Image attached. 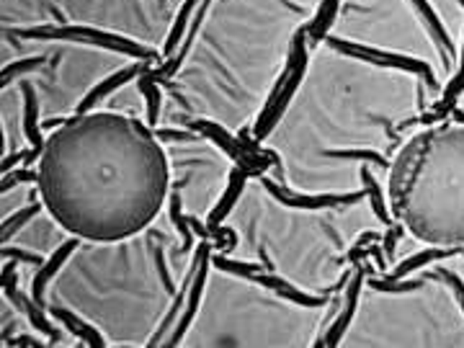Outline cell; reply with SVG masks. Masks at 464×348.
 Masks as SVG:
<instances>
[{
	"label": "cell",
	"instance_id": "cell-1",
	"mask_svg": "<svg viewBox=\"0 0 464 348\" xmlns=\"http://www.w3.org/2000/svg\"><path fill=\"white\" fill-rule=\"evenodd\" d=\"M37 193L78 240L119 242L148 227L168 199V157L150 124L114 111L72 114L47 135Z\"/></svg>",
	"mask_w": 464,
	"mask_h": 348
},
{
	"label": "cell",
	"instance_id": "cell-2",
	"mask_svg": "<svg viewBox=\"0 0 464 348\" xmlns=\"http://www.w3.org/2000/svg\"><path fill=\"white\" fill-rule=\"evenodd\" d=\"M392 212L418 240L464 245V124L415 135L390 171Z\"/></svg>",
	"mask_w": 464,
	"mask_h": 348
},
{
	"label": "cell",
	"instance_id": "cell-3",
	"mask_svg": "<svg viewBox=\"0 0 464 348\" xmlns=\"http://www.w3.org/2000/svg\"><path fill=\"white\" fill-rule=\"evenodd\" d=\"M23 37H34V39H85L90 44H101V47H109V49H117V52H127L132 57H139V59H152L155 57V52H150V49L139 47L134 41H129V39H121V37H111V34H103V31H96V29H34V31H23Z\"/></svg>",
	"mask_w": 464,
	"mask_h": 348
},
{
	"label": "cell",
	"instance_id": "cell-4",
	"mask_svg": "<svg viewBox=\"0 0 464 348\" xmlns=\"http://www.w3.org/2000/svg\"><path fill=\"white\" fill-rule=\"evenodd\" d=\"M327 41H330V47L338 49V52L356 55V57L369 59V62H376V65H392V68L413 70V72H421V75H425V83H428L431 88L438 86V83L434 80V75H431L428 65H425V62H421V59L400 57V55H390V52H374V49H366V47H356V44H348V41H343V39H327Z\"/></svg>",
	"mask_w": 464,
	"mask_h": 348
},
{
	"label": "cell",
	"instance_id": "cell-5",
	"mask_svg": "<svg viewBox=\"0 0 464 348\" xmlns=\"http://www.w3.org/2000/svg\"><path fill=\"white\" fill-rule=\"evenodd\" d=\"M364 273H366V266H361V261L354 263V279L348 284V294H346V307H343V315L330 325L327 330V336L323 340H317V346H338V340L341 336L346 333L348 322L354 320V312H356V302H359V291H361V281H364Z\"/></svg>",
	"mask_w": 464,
	"mask_h": 348
},
{
	"label": "cell",
	"instance_id": "cell-6",
	"mask_svg": "<svg viewBox=\"0 0 464 348\" xmlns=\"http://www.w3.org/2000/svg\"><path fill=\"white\" fill-rule=\"evenodd\" d=\"M268 191L276 196L284 206H294V209H325V206H351V204L361 202L364 191L359 193H348V196H289V193L279 191L274 184H268Z\"/></svg>",
	"mask_w": 464,
	"mask_h": 348
},
{
	"label": "cell",
	"instance_id": "cell-7",
	"mask_svg": "<svg viewBox=\"0 0 464 348\" xmlns=\"http://www.w3.org/2000/svg\"><path fill=\"white\" fill-rule=\"evenodd\" d=\"M75 245H78V238H75V240L62 242V245H59V251L52 255L50 261H44V266H39L37 276H34V281H31V300L37 302L39 307H44V287H47V281L57 273V269L65 263V258L75 251Z\"/></svg>",
	"mask_w": 464,
	"mask_h": 348
},
{
	"label": "cell",
	"instance_id": "cell-8",
	"mask_svg": "<svg viewBox=\"0 0 464 348\" xmlns=\"http://www.w3.org/2000/svg\"><path fill=\"white\" fill-rule=\"evenodd\" d=\"M248 276H253L258 284H263V287H268V289H274L279 297H287V300H292V302H299L302 307H323V304H325V297H307L305 291L289 287L287 281L274 276V273H256V271H253V273H248Z\"/></svg>",
	"mask_w": 464,
	"mask_h": 348
},
{
	"label": "cell",
	"instance_id": "cell-9",
	"mask_svg": "<svg viewBox=\"0 0 464 348\" xmlns=\"http://www.w3.org/2000/svg\"><path fill=\"white\" fill-rule=\"evenodd\" d=\"M449 255H464V248H431V251H423V253H418V255H413L410 261L405 263H400L392 273H387L385 279L390 281H400L403 276H407L410 271L415 269H423V266H428V263H434L438 261V258H449Z\"/></svg>",
	"mask_w": 464,
	"mask_h": 348
},
{
	"label": "cell",
	"instance_id": "cell-10",
	"mask_svg": "<svg viewBox=\"0 0 464 348\" xmlns=\"http://www.w3.org/2000/svg\"><path fill=\"white\" fill-rule=\"evenodd\" d=\"M50 312L57 320H62V322L70 328V333H72V336H78L85 346H106V340L99 336V330L93 328V325H88V322H83L80 318H75L72 312H68V309H62V307H52Z\"/></svg>",
	"mask_w": 464,
	"mask_h": 348
},
{
	"label": "cell",
	"instance_id": "cell-11",
	"mask_svg": "<svg viewBox=\"0 0 464 348\" xmlns=\"http://www.w3.org/2000/svg\"><path fill=\"white\" fill-rule=\"evenodd\" d=\"M137 75V68H127V70H119L117 75H111V77H106L101 86H96L93 90H90L88 96L83 98V104L78 106V111L75 114H83V111H90V108L96 106L99 104L101 98H106L111 93V90H117L121 83H127V80H132V77Z\"/></svg>",
	"mask_w": 464,
	"mask_h": 348
},
{
	"label": "cell",
	"instance_id": "cell-12",
	"mask_svg": "<svg viewBox=\"0 0 464 348\" xmlns=\"http://www.w3.org/2000/svg\"><path fill=\"white\" fill-rule=\"evenodd\" d=\"M338 3H341V0H325V3L320 6L315 21H312L310 29H307L310 31V41H312V44H317L320 39H325L327 26L333 23V16H336V10H338Z\"/></svg>",
	"mask_w": 464,
	"mask_h": 348
},
{
	"label": "cell",
	"instance_id": "cell-13",
	"mask_svg": "<svg viewBox=\"0 0 464 348\" xmlns=\"http://www.w3.org/2000/svg\"><path fill=\"white\" fill-rule=\"evenodd\" d=\"M139 90H142V96L148 98V124L155 129L158 124V114H160V90H158V80L145 72V75L139 77Z\"/></svg>",
	"mask_w": 464,
	"mask_h": 348
},
{
	"label": "cell",
	"instance_id": "cell-14",
	"mask_svg": "<svg viewBox=\"0 0 464 348\" xmlns=\"http://www.w3.org/2000/svg\"><path fill=\"white\" fill-rule=\"evenodd\" d=\"M199 0H186V6L181 8V13H178L176 23H173V29H170L168 34V41H165V47H163V55L168 57V55H173V49L181 44V37H183V31H186V23H188V16H191V10L196 8Z\"/></svg>",
	"mask_w": 464,
	"mask_h": 348
},
{
	"label": "cell",
	"instance_id": "cell-15",
	"mask_svg": "<svg viewBox=\"0 0 464 348\" xmlns=\"http://www.w3.org/2000/svg\"><path fill=\"white\" fill-rule=\"evenodd\" d=\"M361 181L366 184V191H369V196H372V204H374V212H376V217L382 220V222L390 227L392 224V220H390V214H387V209H385V202H382V191H379V186H376V181L372 178V173L366 171V168H361Z\"/></svg>",
	"mask_w": 464,
	"mask_h": 348
},
{
	"label": "cell",
	"instance_id": "cell-16",
	"mask_svg": "<svg viewBox=\"0 0 464 348\" xmlns=\"http://www.w3.org/2000/svg\"><path fill=\"white\" fill-rule=\"evenodd\" d=\"M423 279L418 281H390V279H379V281H372V287L376 291H413V289H421L423 287Z\"/></svg>",
	"mask_w": 464,
	"mask_h": 348
},
{
	"label": "cell",
	"instance_id": "cell-17",
	"mask_svg": "<svg viewBox=\"0 0 464 348\" xmlns=\"http://www.w3.org/2000/svg\"><path fill=\"white\" fill-rule=\"evenodd\" d=\"M425 279H444V281H449V284L454 287L456 297H459V304H462V309H464V284H462V279H459V276H454L452 271L438 269V271H434V273H425Z\"/></svg>",
	"mask_w": 464,
	"mask_h": 348
},
{
	"label": "cell",
	"instance_id": "cell-18",
	"mask_svg": "<svg viewBox=\"0 0 464 348\" xmlns=\"http://www.w3.org/2000/svg\"><path fill=\"white\" fill-rule=\"evenodd\" d=\"M37 212H39V206H29V209H23L21 214H16V217H13L10 222H6V230H3V240H8V235H13V232H16L21 227V224L26 222V220H31V217H34Z\"/></svg>",
	"mask_w": 464,
	"mask_h": 348
},
{
	"label": "cell",
	"instance_id": "cell-19",
	"mask_svg": "<svg viewBox=\"0 0 464 348\" xmlns=\"http://www.w3.org/2000/svg\"><path fill=\"white\" fill-rule=\"evenodd\" d=\"M366 255H369V258H374V263L382 271L387 269V261H385V255H382V248H379V245H369V248H366Z\"/></svg>",
	"mask_w": 464,
	"mask_h": 348
},
{
	"label": "cell",
	"instance_id": "cell-20",
	"mask_svg": "<svg viewBox=\"0 0 464 348\" xmlns=\"http://www.w3.org/2000/svg\"><path fill=\"white\" fill-rule=\"evenodd\" d=\"M6 343H10V346H41L37 338H29V336H21V338H10L6 340Z\"/></svg>",
	"mask_w": 464,
	"mask_h": 348
}]
</instances>
